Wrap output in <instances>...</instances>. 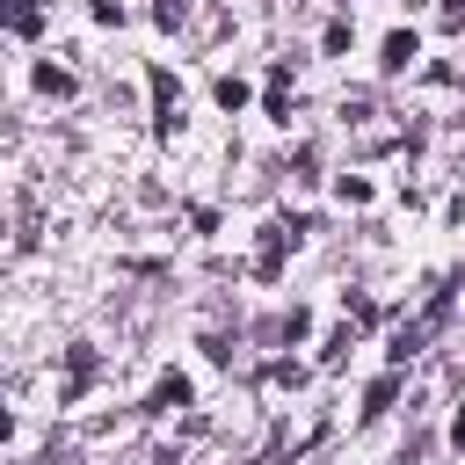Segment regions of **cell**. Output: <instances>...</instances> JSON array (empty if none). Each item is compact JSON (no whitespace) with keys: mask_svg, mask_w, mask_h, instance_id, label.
<instances>
[{"mask_svg":"<svg viewBox=\"0 0 465 465\" xmlns=\"http://www.w3.org/2000/svg\"><path fill=\"white\" fill-rule=\"evenodd\" d=\"M407 58H414V29H392V36H385V58H378V65H385V73H400Z\"/></svg>","mask_w":465,"mask_h":465,"instance_id":"obj_1","label":"cell"},{"mask_svg":"<svg viewBox=\"0 0 465 465\" xmlns=\"http://www.w3.org/2000/svg\"><path fill=\"white\" fill-rule=\"evenodd\" d=\"M182 400H189V378H160V385H153V407H160V414L182 407Z\"/></svg>","mask_w":465,"mask_h":465,"instance_id":"obj_2","label":"cell"},{"mask_svg":"<svg viewBox=\"0 0 465 465\" xmlns=\"http://www.w3.org/2000/svg\"><path fill=\"white\" fill-rule=\"evenodd\" d=\"M443 22L458 29V22H465V0H443Z\"/></svg>","mask_w":465,"mask_h":465,"instance_id":"obj_3","label":"cell"}]
</instances>
